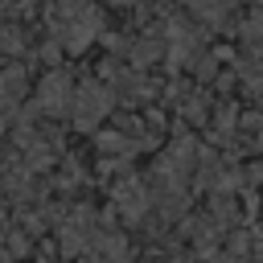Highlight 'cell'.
Returning <instances> with one entry per match:
<instances>
[{
  "instance_id": "obj_1",
  "label": "cell",
  "mask_w": 263,
  "mask_h": 263,
  "mask_svg": "<svg viewBox=\"0 0 263 263\" xmlns=\"http://www.w3.org/2000/svg\"><path fill=\"white\" fill-rule=\"evenodd\" d=\"M107 111H111V90L99 86V82H86L70 95V115H74L78 127H95Z\"/></svg>"
},
{
  "instance_id": "obj_2",
  "label": "cell",
  "mask_w": 263,
  "mask_h": 263,
  "mask_svg": "<svg viewBox=\"0 0 263 263\" xmlns=\"http://www.w3.org/2000/svg\"><path fill=\"white\" fill-rule=\"evenodd\" d=\"M70 95H74V86H70V78L62 74V70H53L41 86H37V111H45V115H66L70 111Z\"/></svg>"
},
{
  "instance_id": "obj_3",
  "label": "cell",
  "mask_w": 263,
  "mask_h": 263,
  "mask_svg": "<svg viewBox=\"0 0 263 263\" xmlns=\"http://www.w3.org/2000/svg\"><path fill=\"white\" fill-rule=\"evenodd\" d=\"M115 205L123 210V218H144L148 210V189L140 181H119L115 185Z\"/></svg>"
},
{
  "instance_id": "obj_4",
  "label": "cell",
  "mask_w": 263,
  "mask_h": 263,
  "mask_svg": "<svg viewBox=\"0 0 263 263\" xmlns=\"http://www.w3.org/2000/svg\"><path fill=\"white\" fill-rule=\"evenodd\" d=\"M21 86H25L21 70H8V74L0 78V127H4V119L12 115V107H16V95H21Z\"/></svg>"
},
{
  "instance_id": "obj_5",
  "label": "cell",
  "mask_w": 263,
  "mask_h": 263,
  "mask_svg": "<svg viewBox=\"0 0 263 263\" xmlns=\"http://www.w3.org/2000/svg\"><path fill=\"white\" fill-rule=\"evenodd\" d=\"M226 8H230L226 0H193V12H201L205 21H222V16H226Z\"/></svg>"
}]
</instances>
